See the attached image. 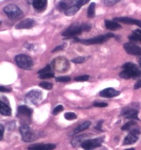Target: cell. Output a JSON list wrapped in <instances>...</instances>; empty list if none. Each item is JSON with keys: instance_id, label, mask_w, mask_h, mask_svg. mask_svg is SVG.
<instances>
[{"instance_id": "6da1fadb", "label": "cell", "mask_w": 141, "mask_h": 150, "mask_svg": "<svg viewBox=\"0 0 141 150\" xmlns=\"http://www.w3.org/2000/svg\"><path fill=\"white\" fill-rule=\"evenodd\" d=\"M122 68L123 71L120 73V78L124 79L133 78L134 79L140 78L141 76V71L136 64L128 62L124 64Z\"/></svg>"}, {"instance_id": "7a4b0ae2", "label": "cell", "mask_w": 141, "mask_h": 150, "mask_svg": "<svg viewBox=\"0 0 141 150\" xmlns=\"http://www.w3.org/2000/svg\"><path fill=\"white\" fill-rule=\"evenodd\" d=\"M115 35L113 33H107L103 34L102 35H99L93 38H90L88 39H79L78 38H75L74 39L75 41L79 42L82 44L86 45H90L100 44L104 42L106 40L109 39L111 38H114Z\"/></svg>"}, {"instance_id": "3957f363", "label": "cell", "mask_w": 141, "mask_h": 150, "mask_svg": "<svg viewBox=\"0 0 141 150\" xmlns=\"http://www.w3.org/2000/svg\"><path fill=\"white\" fill-rule=\"evenodd\" d=\"M4 13L9 18L13 20L20 19L23 17V13L18 7L13 4L7 5L4 8Z\"/></svg>"}, {"instance_id": "277c9868", "label": "cell", "mask_w": 141, "mask_h": 150, "mask_svg": "<svg viewBox=\"0 0 141 150\" xmlns=\"http://www.w3.org/2000/svg\"><path fill=\"white\" fill-rule=\"evenodd\" d=\"M15 61L18 66L25 70H31L34 65L32 59L28 56L24 54L16 56Z\"/></svg>"}, {"instance_id": "5b68a950", "label": "cell", "mask_w": 141, "mask_h": 150, "mask_svg": "<svg viewBox=\"0 0 141 150\" xmlns=\"http://www.w3.org/2000/svg\"><path fill=\"white\" fill-rule=\"evenodd\" d=\"M43 98V93L38 90H33L27 93L25 96V102L32 105L38 104Z\"/></svg>"}, {"instance_id": "8992f818", "label": "cell", "mask_w": 141, "mask_h": 150, "mask_svg": "<svg viewBox=\"0 0 141 150\" xmlns=\"http://www.w3.org/2000/svg\"><path fill=\"white\" fill-rule=\"evenodd\" d=\"M22 135V140L26 142H31L35 140L36 134L28 125H23L19 128Z\"/></svg>"}, {"instance_id": "52a82bcc", "label": "cell", "mask_w": 141, "mask_h": 150, "mask_svg": "<svg viewBox=\"0 0 141 150\" xmlns=\"http://www.w3.org/2000/svg\"><path fill=\"white\" fill-rule=\"evenodd\" d=\"M82 32H84L82 24L75 23L72 24L68 28H67L66 30L62 33V35L66 36L67 38H69L70 37H73L80 34Z\"/></svg>"}, {"instance_id": "ba28073f", "label": "cell", "mask_w": 141, "mask_h": 150, "mask_svg": "<svg viewBox=\"0 0 141 150\" xmlns=\"http://www.w3.org/2000/svg\"><path fill=\"white\" fill-rule=\"evenodd\" d=\"M104 140V137H99L93 139L87 140L82 144V147L85 150H93L101 146Z\"/></svg>"}, {"instance_id": "9c48e42d", "label": "cell", "mask_w": 141, "mask_h": 150, "mask_svg": "<svg viewBox=\"0 0 141 150\" xmlns=\"http://www.w3.org/2000/svg\"><path fill=\"white\" fill-rule=\"evenodd\" d=\"M33 113V110L25 105L18 107L17 117L23 120H28L31 118Z\"/></svg>"}, {"instance_id": "30bf717a", "label": "cell", "mask_w": 141, "mask_h": 150, "mask_svg": "<svg viewBox=\"0 0 141 150\" xmlns=\"http://www.w3.org/2000/svg\"><path fill=\"white\" fill-rule=\"evenodd\" d=\"M124 49L126 52L131 55L134 56H141V48L134 44L127 42L123 45Z\"/></svg>"}, {"instance_id": "8fae6325", "label": "cell", "mask_w": 141, "mask_h": 150, "mask_svg": "<svg viewBox=\"0 0 141 150\" xmlns=\"http://www.w3.org/2000/svg\"><path fill=\"white\" fill-rule=\"evenodd\" d=\"M120 94V91L116 90L114 88H105L100 91L99 95L104 98H112L119 96Z\"/></svg>"}, {"instance_id": "7c38bea8", "label": "cell", "mask_w": 141, "mask_h": 150, "mask_svg": "<svg viewBox=\"0 0 141 150\" xmlns=\"http://www.w3.org/2000/svg\"><path fill=\"white\" fill-rule=\"evenodd\" d=\"M56 148V145L53 144H33L28 147V150H53Z\"/></svg>"}, {"instance_id": "4fadbf2b", "label": "cell", "mask_w": 141, "mask_h": 150, "mask_svg": "<svg viewBox=\"0 0 141 150\" xmlns=\"http://www.w3.org/2000/svg\"><path fill=\"white\" fill-rule=\"evenodd\" d=\"M35 21L30 18H27L23 20L21 22L19 23L16 26L17 29H31L34 26Z\"/></svg>"}, {"instance_id": "5bb4252c", "label": "cell", "mask_w": 141, "mask_h": 150, "mask_svg": "<svg viewBox=\"0 0 141 150\" xmlns=\"http://www.w3.org/2000/svg\"><path fill=\"white\" fill-rule=\"evenodd\" d=\"M89 137V135L88 134H84L80 135H78L75 137L71 141V144L74 147H78L84 142L87 140V139Z\"/></svg>"}, {"instance_id": "9a60e30c", "label": "cell", "mask_w": 141, "mask_h": 150, "mask_svg": "<svg viewBox=\"0 0 141 150\" xmlns=\"http://www.w3.org/2000/svg\"><path fill=\"white\" fill-rule=\"evenodd\" d=\"M115 22H118L127 24H135L141 28V21L137 20L128 17H116L114 18Z\"/></svg>"}, {"instance_id": "2e32d148", "label": "cell", "mask_w": 141, "mask_h": 150, "mask_svg": "<svg viewBox=\"0 0 141 150\" xmlns=\"http://www.w3.org/2000/svg\"><path fill=\"white\" fill-rule=\"evenodd\" d=\"M78 0H61L58 5V9L60 11H65L74 6Z\"/></svg>"}, {"instance_id": "e0dca14e", "label": "cell", "mask_w": 141, "mask_h": 150, "mask_svg": "<svg viewBox=\"0 0 141 150\" xmlns=\"http://www.w3.org/2000/svg\"><path fill=\"white\" fill-rule=\"evenodd\" d=\"M138 111L133 108H128L123 112V115L127 119H139L138 118Z\"/></svg>"}, {"instance_id": "ac0fdd59", "label": "cell", "mask_w": 141, "mask_h": 150, "mask_svg": "<svg viewBox=\"0 0 141 150\" xmlns=\"http://www.w3.org/2000/svg\"><path fill=\"white\" fill-rule=\"evenodd\" d=\"M138 135H137L135 134L130 132V134L128 135L127 136L125 137L123 141V145H131L135 143L138 140Z\"/></svg>"}, {"instance_id": "d6986e66", "label": "cell", "mask_w": 141, "mask_h": 150, "mask_svg": "<svg viewBox=\"0 0 141 150\" xmlns=\"http://www.w3.org/2000/svg\"><path fill=\"white\" fill-rule=\"evenodd\" d=\"M105 26L106 29L111 30H115L121 28V25L115 21L114 22V21H109V20L105 21Z\"/></svg>"}, {"instance_id": "ffe728a7", "label": "cell", "mask_w": 141, "mask_h": 150, "mask_svg": "<svg viewBox=\"0 0 141 150\" xmlns=\"http://www.w3.org/2000/svg\"><path fill=\"white\" fill-rule=\"evenodd\" d=\"M32 5L35 9L41 10L46 7L47 5V0H34Z\"/></svg>"}, {"instance_id": "44dd1931", "label": "cell", "mask_w": 141, "mask_h": 150, "mask_svg": "<svg viewBox=\"0 0 141 150\" xmlns=\"http://www.w3.org/2000/svg\"><path fill=\"white\" fill-rule=\"evenodd\" d=\"M0 112L1 115L6 116H10L12 114V110L11 108L2 101L1 102Z\"/></svg>"}, {"instance_id": "7402d4cb", "label": "cell", "mask_w": 141, "mask_h": 150, "mask_svg": "<svg viewBox=\"0 0 141 150\" xmlns=\"http://www.w3.org/2000/svg\"><path fill=\"white\" fill-rule=\"evenodd\" d=\"M129 40L131 41H140L141 42V30L136 29L133 31L132 34L129 36Z\"/></svg>"}, {"instance_id": "603a6c76", "label": "cell", "mask_w": 141, "mask_h": 150, "mask_svg": "<svg viewBox=\"0 0 141 150\" xmlns=\"http://www.w3.org/2000/svg\"><path fill=\"white\" fill-rule=\"evenodd\" d=\"M90 125H91V122L90 121L85 122L81 124L77 128L74 129L73 132V134H77L78 132H81L89 128Z\"/></svg>"}, {"instance_id": "cb8c5ba5", "label": "cell", "mask_w": 141, "mask_h": 150, "mask_svg": "<svg viewBox=\"0 0 141 150\" xmlns=\"http://www.w3.org/2000/svg\"><path fill=\"white\" fill-rule=\"evenodd\" d=\"M79 9L80 8H79L76 5H75L65 11V14L66 15V16H68V17L73 16L78 12Z\"/></svg>"}, {"instance_id": "d4e9b609", "label": "cell", "mask_w": 141, "mask_h": 150, "mask_svg": "<svg viewBox=\"0 0 141 150\" xmlns=\"http://www.w3.org/2000/svg\"><path fill=\"white\" fill-rule=\"evenodd\" d=\"M95 4L92 2L89 5L87 11V16L89 18H93L95 16Z\"/></svg>"}, {"instance_id": "484cf974", "label": "cell", "mask_w": 141, "mask_h": 150, "mask_svg": "<svg viewBox=\"0 0 141 150\" xmlns=\"http://www.w3.org/2000/svg\"><path fill=\"white\" fill-rule=\"evenodd\" d=\"M137 123L133 120H130L129 122H128L127 123L125 124L123 127L121 128V129L122 130H131L132 129V128L133 127H135Z\"/></svg>"}, {"instance_id": "4316f807", "label": "cell", "mask_w": 141, "mask_h": 150, "mask_svg": "<svg viewBox=\"0 0 141 150\" xmlns=\"http://www.w3.org/2000/svg\"><path fill=\"white\" fill-rule=\"evenodd\" d=\"M39 85L40 87L44 88V89L48 90H51L53 88V84L50 83L46 82V81H43V82L40 83Z\"/></svg>"}, {"instance_id": "83f0119b", "label": "cell", "mask_w": 141, "mask_h": 150, "mask_svg": "<svg viewBox=\"0 0 141 150\" xmlns=\"http://www.w3.org/2000/svg\"><path fill=\"white\" fill-rule=\"evenodd\" d=\"M53 77H54V74L52 72H48V73L41 74H39V78L41 79H50V78H53Z\"/></svg>"}, {"instance_id": "f1b7e54d", "label": "cell", "mask_w": 141, "mask_h": 150, "mask_svg": "<svg viewBox=\"0 0 141 150\" xmlns=\"http://www.w3.org/2000/svg\"><path fill=\"white\" fill-rule=\"evenodd\" d=\"M65 119L68 120H72L77 118V115L73 112H67L65 114Z\"/></svg>"}, {"instance_id": "f546056e", "label": "cell", "mask_w": 141, "mask_h": 150, "mask_svg": "<svg viewBox=\"0 0 141 150\" xmlns=\"http://www.w3.org/2000/svg\"><path fill=\"white\" fill-rule=\"evenodd\" d=\"M55 80L57 82L67 83V82H69L70 81V78L68 76H62L57 77Z\"/></svg>"}, {"instance_id": "4dcf8cb0", "label": "cell", "mask_w": 141, "mask_h": 150, "mask_svg": "<svg viewBox=\"0 0 141 150\" xmlns=\"http://www.w3.org/2000/svg\"><path fill=\"white\" fill-rule=\"evenodd\" d=\"M121 0H104V4L106 6H111L119 2Z\"/></svg>"}, {"instance_id": "1f68e13d", "label": "cell", "mask_w": 141, "mask_h": 150, "mask_svg": "<svg viewBox=\"0 0 141 150\" xmlns=\"http://www.w3.org/2000/svg\"><path fill=\"white\" fill-rule=\"evenodd\" d=\"M86 58L85 57H78L75 58V59L72 60V62H73L74 63L76 64H80L83 63L85 61Z\"/></svg>"}, {"instance_id": "d6a6232c", "label": "cell", "mask_w": 141, "mask_h": 150, "mask_svg": "<svg viewBox=\"0 0 141 150\" xmlns=\"http://www.w3.org/2000/svg\"><path fill=\"white\" fill-rule=\"evenodd\" d=\"M89 78V76L87 75H81L75 78V80L76 81H85Z\"/></svg>"}, {"instance_id": "836d02e7", "label": "cell", "mask_w": 141, "mask_h": 150, "mask_svg": "<svg viewBox=\"0 0 141 150\" xmlns=\"http://www.w3.org/2000/svg\"><path fill=\"white\" fill-rule=\"evenodd\" d=\"M90 1V0H78L75 5H76L80 9V8L83 6L86 5L87 4H88Z\"/></svg>"}, {"instance_id": "e575fe53", "label": "cell", "mask_w": 141, "mask_h": 150, "mask_svg": "<svg viewBox=\"0 0 141 150\" xmlns=\"http://www.w3.org/2000/svg\"><path fill=\"white\" fill-rule=\"evenodd\" d=\"M48 72H51V68L50 65H47L44 68L38 71V73L39 74H43V73H48Z\"/></svg>"}, {"instance_id": "d590c367", "label": "cell", "mask_w": 141, "mask_h": 150, "mask_svg": "<svg viewBox=\"0 0 141 150\" xmlns=\"http://www.w3.org/2000/svg\"><path fill=\"white\" fill-rule=\"evenodd\" d=\"M63 110V107L62 105H58L56 106L53 110V114L54 115H56L59 113H60L62 110Z\"/></svg>"}, {"instance_id": "8d00e7d4", "label": "cell", "mask_w": 141, "mask_h": 150, "mask_svg": "<svg viewBox=\"0 0 141 150\" xmlns=\"http://www.w3.org/2000/svg\"><path fill=\"white\" fill-rule=\"evenodd\" d=\"M94 106L97 107H106L108 106V103H105V102H95L94 104Z\"/></svg>"}, {"instance_id": "74e56055", "label": "cell", "mask_w": 141, "mask_h": 150, "mask_svg": "<svg viewBox=\"0 0 141 150\" xmlns=\"http://www.w3.org/2000/svg\"><path fill=\"white\" fill-rule=\"evenodd\" d=\"M104 121L102 120H100L98 122V123H97V125L95 127V129L98 130V131H100V132H103V130H102V124L103 123Z\"/></svg>"}, {"instance_id": "f35d334b", "label": "cell", "mask_w": 141, "mask_h": 150, "mask_svg": "<svg viewBox=\"0 0 141 150\" xmlns=\"http://www.w3.org/2000/svg\"><path fill=\"white\" fill-rule=\"evenodd\" d=\"M66 46V44H63L61 45H60V46H58L57 47H56L55 49L53 50L52 51V52H57L58 51H60L62 50H63L64 48Z\"/></svg>"}, {"instance_id": "ab89813d", "label": "cell", "mask_w": 141, "mask_h": 150, "mask_svg": "<svg viewBox=\"0 0 141 150\" xmlns=\"http://www.w3.org/2000/svg\"><path fill=\"white\" fill-rule=\"evenodd\" d=\"M0 91L1 92H4V93H9L11 91V89H9V88H4L2 86H1L0 87Z\"/></svg>"}, {"instance_id": "60d3db41", "label": "cell", "mask_w": 141, "mask_h": 150, "mask_svg": "<svg viewBox=\"0 0 141 150\" xmlns=\"http://www.w3.org/2000/svg\"><path fill=\"white\" fill-rule=\"evenodd\" d=\"M141 88V79L139 81H138L137 82L136 84L134 86V88L135 90H137L138 88Z\"/></svg>"}, {"instance_id": "b9f144b4", "label": "cell", "mask_w": 141, "mask_h": 150, "mask_svg": "<svg viewBox=\"0 0 141 150\" xmlns=\"http://www.w3.org/2000/svg\"><path fill=\"white\" fill-rule=\"evenodd\" d=\"M0 130H1V139L0 140H2L4 136V127L2 124L0 125Z\"/></svg>"}, {"instance_id": "7bdbcfd3", "label": "cell", "mask_w": 141, "mask_h": 150, "mask_svg": "<svg viewBox=\"0 0 141 150\" xmlns=\"http://www.w3.org/2000/svg\"><path fill=\"white\" fill-rule=\"evenodd\" d=\"M138 63L140 64V66L141 68V57H140L139 59H138Z\"/></svg>"}, {"instance_id": "ee69618b", "label": "cell", "mask_w": 141, "mask_h": 150, "mask_svg": "<svg viewBox=\"0 0 141 150\" xmlns=\"http://www.w3.org/2000/svg\"><path fill=\"white\" fill-rule=\"evenodd\" d=\"M33 1L34 0H27V1L29 2V3H33Z\"/></svg>"}, {"instance_id": "f6af8a7d", "label": "cell", "mask_w": 141, "mask_h": 150, "mask_svg": "<svg viewBox=\"0 0 141 150\" xmlns=\"http://www.w3.org/2000/svg\"><path fill=\"white\" fill-rule=\"evenodd\" d=\"M135 150V149H133V148H130V149H126V150Z\"/></svg>"}]
</instances>
